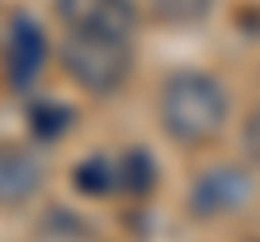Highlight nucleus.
<instances>
[{
	"label": "nucleus",
	"instance_id": "nucleus-1",
	"mask_svg": "<svg viewBox=\"0 0 260 242\" xmlns=\"http://www.w3.org/2000/svg\"><path fill=\"white\" fill-rule=\"evenodd\" d=\"M230 117V95L213 74L182 69L160 87V126L178 143H208Z\"/></svg>",
	"mask_w": 260,
	"mask_h": 242
},
{
	"label": "nucleus",
	"instance_id": "nucleus-2",
	"mask_svg": "<svg viewBox=\"0 0 260 242\" xmlns=\"http://www.w3.org/2000/svg\"><path fill=\"white\" fill-rule=\"evenodd\" d=\"M130 39L126 35H104V30H70L61 44V65L83 91L113 95L130 78Z\"/></svg>",
	"mask_w": 260,
	"mask_h": 242
},
{
	"label": "nucleus",
	"instance_id": "nucleus-3",
	"mask_svg": "<svg viewBox=\"0 0 260 242\" xmlns=\"http://www.w3.org/2000/svg\"><path fill=\"white\" fill-rule=\"evenodd\" d=\"M247 199H251L247 169H239V165H213V169H204V173L191 182L186 204H191V216H200V221H217V216L239 212Z\"/></svg>",
	"mask_w": 260,
	"mask_h": 242
},
{
	"label": "nucleus",
	"instance_id": "nucleus-4",
	"mask_svg": "<svg viewBox=\"0 0 260 242\" xmlns=\"http://www.w3.org/2000/svg\"><path fill=\"white\" fill-rule=\"evenodd\" d=\"M44 56H48L44 26L30 13H13L9 35H5V78H9V87H18V91L35 87L39 69H44Z\"/></svg>",
	"mask_w": 260,
	"mask_h": 242
},
{
	"label": "nucleus",
	"instance_id": "nucleus-5",
	"mask_svg": "<svg viewBox=\"0 0 260 242\" xmlns=\"http://www.w3.org/2000/svg\"><path fill=\"white\" fill-rule=\"evenodd\" d=\"M56 18L70 30H104L126 35L135 30V5L130 0H56Z\"/></svg>",
	"mask_w": 260,
	"mask_h": 242
},
{
	"label": "nucleus",
	"instance_id": "nucleus-6",
	"mask_svg": "<svg viewBox=\"0 0 260 242\" xmlns=\"http://www.w3.org/2000/svg\"><path fill=\"white\" fill-rule=\"evenodd\" d=\"M44 186V169L18 143H0V208L26 204L35 190Z\"/></svg>",
	"mask_w": 260,
	"mask_h": 242
},
{
	"label": "nucleus",
	"instance_id": "nucleus-7",
	"mask_svg": "<svg viewBox=\"0 0 260 242\" xmlns=\"http://www.w3.org/2000/svg\"><path fill=\"white\" fill-rule=\"evenodd\" d=\"M74 186L83 195H109V190L121 186V169L109 156H87L74 165Z\"/></svg>",
	"mask_w": 260,
	"mask_h": 242
},
{
	"label": "nucleus",
	"instance_id": "nucleus-8",
	"mask_svg": "<svg viewBox=\"0 0 260 242\" xmlns=\"http://www.w3.org/2000/svg\"><path fill=\"white\" fill-rule=\"evenodd\" d=\"M26 121H30V130H35V139L52 143V139H61V134L74 126V112L65 108V104H56V100H30Z\"/></svg>",
	"mask_w": 260,
	"mask_h": 242
},
{
	"label": "nucleus",
	"instance_id": "nucleus-9",
	"mask_svg": "<svg viewBox=\"0 0 260 242\" xmlns=\"http://www.w3.org/2000/svg\"><path fill=\"white\" fill-rule=\"evenodd\" d=\"M117 169H121V190H130V195H148L156 186V160L148 147H130L117 160Z\"/></svg>",
	"mask_w": 260,
	"mask_h": 242
},
{
	"label": "nucleus",
	"instance_id": "nucleus-10",
	"mask_svg": "<svg viewBox=\"0 0 260 242\" xmlns=\"http://www.w3.org/2000/svg\"><path fill=\"white\" fill-rule=\"evenodd\" d=\"M148 5L165 26H195V22H204L208 9H213V0H148Z\"/></svg>",
	"mask_w": 260,
	"mask_h": 242
},
{
	"label": "nucleus",
	"instance_id": "nucleus-11",
	"mask_svg": "<svg viewBox=\"0 0 260 242\" xmlns=\"http://www.w3.org/2000/svg\"><path fill=\"white\" fill-rule=\"evenodd\" d=\"M243 156H247L251 165H260V108L243 121Z\"/></svg>",
	"mask_w": 260,
	"mask_h": 242
}]
</instances>
